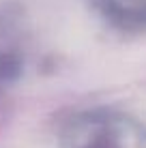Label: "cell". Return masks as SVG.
Listing matches in <instances>:
<instances>
[{"label": "cell", "mask_w": 146, "mask_h": 148, "mask_svg": "<svg viewBox=\"0 0 146 148\" xmlns=\"http://www.w3.org/2000/svg\"><path fill=\"white\" fill-rule=\"evenodd\" d=\"M110 22L127 30H146V0H95Z\"/></svg>", "instance_id": "cell-2"}, {"label": "cell", "mask_w": 146, "mask_h": 148, "mask_svg": "<svg viewBox=\"0 0 146 148\" xmlns=\"http://www.w3.org/2000/svg\"><path fill=\"white\" fill-rule=\"evenodd\" d=\"M60 148H146V129L114 110H88L69 120Z\"/></svg>", "instance_id": "cell-1"}, {"label": "cell", "mask_w": 146, "mask_h": 148, "mask_svg": "<svg viewBox=\"0 0 146 148\" xmlns=\"http://www.w3.org/2000/svg\"><path fill=\"white\" fill-rule=\"evenodd\" d=\"M22 73V62L13 54H0V88L11 86Z\"/></svg>", "instance_id": "cell-3"}]
</instances>
